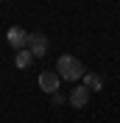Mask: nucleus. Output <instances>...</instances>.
Masks as SVG:
<instances>
[{
    "instance_id": "1",
    "label": "nucleus",
    "mask_w": 120,
    "mask_h": 123,
    "mask_svg": "<svg viewBox=\"0 0 120 123\" xmlns=\"http://www.w3.org/2000/svg\"><path fill=\"white\" fill-rule=\"evenodd\" d=\"M56 73H59L61 81H75V78L84 76V64L75 56H59V62H56Z\"/></svg>"
},
{
    "instance_id": "2",
    "label": "nucleus",
    "mask_w": 120,
    "mask_h": 123,
    "mask_svg": "<svg viewBox=\"0 0 120 123\" xmlns=\"http://www.w3.org/2000/svg\"><path fill=\"white\" fill-rule=\"evenodd\" d=\"M31 50V56L34 59H42V56L48 53V39L42 37V34H28V45H25Z\"/></svg>"
},
{
    "instance_id": "3",
    "label": "nucleus",
    "mask_w": 120,
    "mask_h": 123,
    "mask_svg": "<svg viewBox=\"0 0 120 123\" xmlns=\"http://www.w3.org/2000/svg\"><path fill=\"white\" fill-rule=\"evenodd\" d=\"M6 39H8V45L14 48V50H23V48L28 45V34H25L20 25H11V28L6 31Z\"/></svg>"
},
{
    "instance_id": "4",
    "label": "nucleus",
    "mask_w": 120,
    "mask_h": 123,
    "mask_svg": "<svg viewBox=\"0 0 120 123\" xmlns=\"http://www.w3.org/2000/svg\"><path fill=\"white\" fill-rule=\"evenodd\" d=\"M59 84H61V78H59V73H50V70H42V73H39V87H42V90L45 92H56L59 90Z\"/></svg>"
},
{
    "instance_id": "5",
    "label": "nucleus",
    "mask_w": 120,
    "mask_h": 123,
    "mask_svg": "<svg viewBox=\"0 0 120 123\" xmlns=\"http://www.w3.org/2000/svg\"><path fill=\"white\" fill-rule=\"evenodd\" d=\"M70 106H75V109H81V106H87V101H90V90H87V87H75L73 92H70Z\"/></svg>"
},
{
    "instance_id": "6",
    "label": "nucleus",
    "mask_w": 120,
    "mask_h": 123,
    "mask_svg": "<svg viewBox=\"0 0 120 123\" xmlns=\"http://www.w3.org/2000/svg\"><path fill=\"white\" fill-rule=\"evenodd\" d=\"M84 87L90 92H101L103 90V81H101V76H95V73H84Z\"/></svg>"
},
{
    "instance_id": "7",
    "label": "nucleus",
    "mask_w": 120,
    "mask_h": 123,
    "mask_svg": "<svg viewBox=\"0 0 120 123\" xmlns=\"http://www.w3.org/2000/svg\"><path fill=\"white\" fill-rule=\"evenodd\" d=\"M31 62H34V56H31V50H28V48H23V50H17V56H14V64H17L20 70L31 67Z\"/></svg>"
}]
</instances>
